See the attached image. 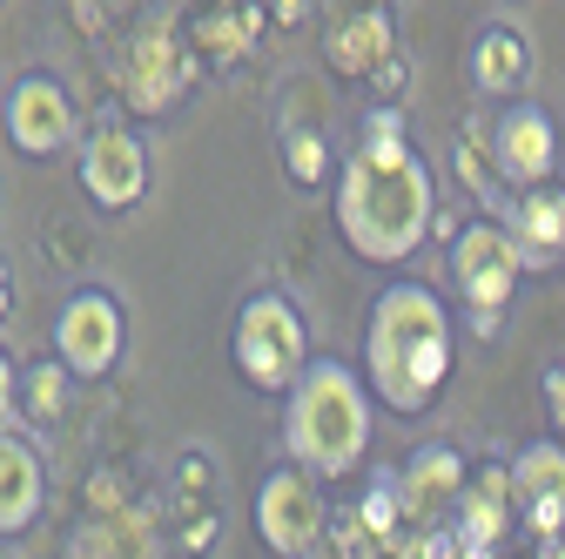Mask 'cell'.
<instances>
[{
	"mask_svg": "<svg viewBox=\"0 0 565 559\" xmlns=\"http://www.w3.org/2000/svg\"><path fill=\"white\" fill-rule=\"evenodd\" d=\"M438 217V182L404 143V115L371 108L364 143L337 169V230L364 263H404Z\"/></svg>",
	"mask_w": 565,
	"mask_h": 559,
	"instance_id": "1",
	"label": "cell"
},
{
	"mask_svg": "<svg viewBox=\"0 0 565 559\" xmlns=\"http://www.w3.org/2000/svg\"><path fill=\"white\" fill-rule=\"evenodd\" d=\"M364 371H371V398H384L391 411H424L445 391V378H451V310L438 304V291L391 284L371 304Z\"/></svg>",
	"mask_w": 565,
	"mask_h": 559,
	"instance_id": "2",
	"label": "cell"
},
{
	"mask_svg": "<svg viewBox=\"0 0 565 559\" xmlns=\"http://www.w3.org/2000/svg\"><path fill=\"white\" fill-rule=\"evenodd\" d=\"M364 445H371V384L337 358H317L297 378V391L282 398V452L317 478H350L364 465Z\"/></svg>",
	"mask_w": 565,
	"mask_h": 559,
	"instance_id": "3",
	"label": "cell"
},
{
	"mask_svg": "<svg viewBox=\"0 0 565 559\" xmlns=\"http://www.w3.org/2000/svg\"><path fill=\"white\" fill-rule=\"evenodd\" d=\"M230 351H236V371H243L249 391L290 398L297 378L310 371V330H303V310H297L290 297H276V291L243 297Z\"/></svg>",
	"mask_w": 565,
	"mask_h": 559,
	"instance_id": "4",
	"label": "cell"
},
{
	"mask_svg": "<svg viewBox=\"0 0 565 559\" xmlns=\"http://www.w3.org/2000/svg\"><path fill=\"white\" fill-rule=\"evenodd\" d=\"M249 519H256V539H263L276 559H303V552L323 539V526H330L323 478H317V472H303L297 458H282L276 472H263Z\"/></svg>",
	"mask_w": 565,
	"mask_h": 559,
	"instance_id": "5",
	"label": "cell"
},
{
	"mask_svg": "<svg viewBox=\"0 0 565 559\" xmlns=\"http://www.w3.org/2000/svg\"><path fill=\"white\" fill-rule=\"evenodd\" d=\"M519 270H525V250H519V236L505 223H465L451 236V276H458V291H465L478 330L499 324V310L519 291Z\"/></svg>",
	"mask_w": 565,
	"mask_h": 559,
	"instance_id": "6",
	"label": "cell"
},
{
	"mask_svg": "<svg viewBox=\"0 0 565 559\" xmlns=\"http://www.w3.org/2000/svg\"><path fill=\"white\" fill-rule=\"evenodd\" d=\"M121 344H128V317H121L115 291L82 284V291L61 297V310H54V358L75 378H108L121 365Z\"/></svg>",
	"mask_w": 565,
	"mask_h": 559,
	"instance_id": "7",
	"label": "cell"
},
{
	"mask_svg": "<svg viewBox=\"0 0 565 559\" xmlns=\"http://www.w3.org/2000/svg\"><path fill=\"white\" fill-rule=\"evenodd\" d=\"M0 122H8V143L34 162L61 156V149H75V135H82V115H75V95H67L47 67L41 75H21L8 88V102H0Z\"/></svg>",
	"mask_w": 565,
	"mask_h": 559,
	"instance_id": "8",
	"label": "cell"
},
{
	"mask_svg": "<svg viewBox=\"0 0 565 559\" xmlns=\"http://www.w3.org/2000/svg\"><path fill=\"white\" fill-rule=\"evenodd\" d=\"M75 176H82V196L95 209H108V217L115 209H135L141 189H149V143H141L135 128H121V122H102V128L82 135Z\"/></svg>",
	"mask_w": 565,
	"mask_h": 559,
	"instance_id": "9",
	"label": "cell"
},
{
	"mask_svg": "<svg viewBox=\"0 0 565 559\" xmlns=\"http://www.w3.org/2000/svg\"><path fill=\"white\" fill-rule=\"evenodd\" d=\"M491 162H499L505 182H525V189L552 182V169H558V128H552V115L539 102H512L499 115V128H491Z\"/></svg>",
	"mask_w": 565,
	"mask_h": 559,
	"instance_id": "10",
	"label": "cell"
},
{
	"mask_svg": "<svg viewBox=\"0 0 565 559\" xmlns=\"http://www.w3.org/2000/svg\"><path fill=\"white\" fill-rule=\"evenodd\" d=\"M512 493H519V519L532 526V539H558L565 532V445H532L512 465Z\"/></svg>",
	"mask_w": 565,
	"mask_h": 559,
	"instance_id": "11",
	"label": "cell"
},
{
	"mask_svg": "<svg viewBox=\"0 0 565 559\" xmlns=\"http://www.w3.org/2000/svg\"><path fill=\"white\" fill-rule=\"evenodd\" d=\"M465 485H471V472H465V458H458L451 445H424V452L397 472V506H404V519H424V526H431L438 513H458Z\"/></svg>",
	"mask_w": 565,
	"mask_h": 559,
	"instance_id": "12",
	"label": "cell"
},
{
	"mask_svg": "<svg viewBox=\"0 0 565 559\" xmlns=\"http://www.w3.org/2000/svg\"><path fill=\"white\" fill-rule=\"evenodd\" d=\"M41 499H47V465L34 439L0 432V539H21L41 519Z\"/></svg>",
	"mask_w": 565,
	"mask_h": 559,
	"instance_id": "13",
	"label": "cell"
},
{
	"mask_svg": "<svg viewBox=\"0 0 565 559\" xmlns=\"http://www.w3.org/2000/svg\"><path fill=\"white\" fill-rule=\"evenodd\" d=\"M519 519V493H512V465H478L465 499H458V546H499Z\"/></svg>",
	"mask_w": 565,
	"mask_h": 559,
	"instance_id": "14",
	"label": "cell"
},
{
	"mask_svg": "<svg viewBox=\"0 0 565 559\" xmlns=\"http://www.w3.org/2000/svg\"><path fill=\"white\" fill-rule=\"evenodd\" d=\"M512 236H519V250H525L532 270L558 263L565 256V189H552V182L525 189L519 196V217H512Z\"/></svg>",
	"mask_w": 565,
	"mask_h": 559,
	"instance_id": "15",
	"label": "cell"
},
{
	"mask_svg": "<svg viewBox=\"0 0 565 559\" xmlns=\"http://www.w3.org/2000/svg\"><path fill=\"white\" fill-rule=\"evenodd\" d=\"M525 75H532V48H525V34H519V28H484L478 48H471V82H478L484 95H512Z\"/></svg>",
	"mask_w": 565,
	"mask_h": 559,
	"instance_id": "16",
	"label": "cell"
},
{
	"mask_svg": "<svg viewBox=\"0 0 565 559\" xmlns=\"http://www.w3.org/2000/svg\"><path fill=\"white\" fill-rule=\"evenodd\" d=\"M330 61L350 67V75H371V67L391 61V21L384 14H358V21H343L330 34Z\"/></svg>",
	"mask_w": 565,
	"mask_h": 559,
	"instance_id": "17",
	"label": "cell"
},
{
	"mask_svg": "<svg viewBox=\"0 0 565 559\" xmlns=\"http://www.w3.org/2000/svg\"><path fill=\"white\" fill-rule=\"evenodd\" d=\"M67 378H75V371H67L61 358L21 371V418H28V425H54V418L67 411Z\"/></svg>",
	"mask_w": 565,
	"mask_h": 559,
	"instance_id": "18",
	"label": "cell"
},
{
	"mask_svg": "<svg viewBox=\"0 0 565 559\" xmlns=\"http://www.w3.org/2000/svg\"><path fill=\"white\" fill-rule=\"evenodd\" d=\"M282 162H290V176H297L303 189L330 182V143H323L317 128H290V135H282Z\"/></svg>",
	"mask_w": 565,
	"mask_h": 559,
	"instance_id": "19",
	"label": "cell"
},
{
	"mask_svg": "<svg viewBox=\"0 0 565 559\" xmlns=\"http://www.w3.org/2000/svg\"><path fill=\"white\" fill-rule=\"evenodd\" d=\"M397 513H404V506H397V485H377V493L358 506V519H364L371 532H391V526H397Z\"/></svg>",
	"mask_w": 565,
	"mask_h": 559,
	"instance_id": "20",
	"label": "cell"
},
{
	"mask_svg": "<svg viewBox=\"0 0 565 559\" xmlns=\"http://www.w3.org/2000/svg\"><path fill=\"white\" fill-rule=\"evenodd\" d=\"M8 418H21V365L0 344V432H8Z\"/></svg>",
	"mask_w": 565,
	"mask_h": 559,
	"instance_id": "21",
	"label": "cell"
},
{
	"mask_svg": "<svg viewBox=\"0 0 565 559\" xmlns=\"http://www.w3.org/2000/svg\"><path fill=\"white\" fill-rule=\"evenodd\" d=\"M552 411H558V425H565V371H552Z\"/></svg>",
	"mask_w": 565,
	"mask_h": 559,
	"instance_id": "22",
	"label": "cell"
},
{
	"mask_svg": "<svg viewBox=\"0 0 565 559\" xmlns=\"http://www.w3.org/2000/svg\"><path fill=\"white\" fill-rule=\"evenodd\" d=\"M539 559H565V546H558V539H552V546H545V552H539Z\"/></svg>",
	"mask_w": 565,
	"mask_h": 559,
	"instance_id": "23",
	"label": "cell"
},
{
	"mask_svg": "<svg viewBox=\"0 0 565 559\" xmlns=\"http://www.w3.org/2000/svg\"><path fill=\"white\" fill-rule=\"evenodd\" d=\"M0 310H8V276H0Z\"/></svg>",
	"mask_w": 565,
	"mask_h": 559,
	"instance_id": "24",
	"label": "cell"
},
{
	"mask_svg": "<svg viewBox=\"0 0 565 559\" xmlns=\"http://www.w3.org/2000/svg\"><path fill=\"white\" fill-rule=\"evenodd\" d=\"M0 102H8V95H0Z\"/></svg>",
	"mask_w": 565,
	"mask_h": 559,
	"instance_id": "25",
	"label": "cell"
}]
</instances>
